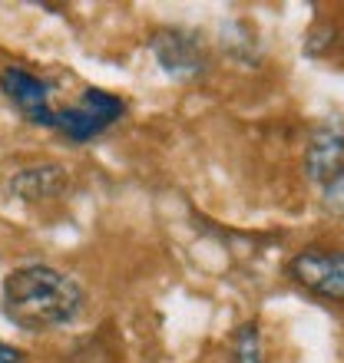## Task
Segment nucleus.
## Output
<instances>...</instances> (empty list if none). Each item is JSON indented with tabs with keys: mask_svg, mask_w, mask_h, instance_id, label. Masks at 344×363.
<instances>
[{
	"mask_svg": "<svg viewBox=\"0 0 344 363\" xmlns=\"http://www.w3.org/2000/svg\"><path fill=\"white\" fill-rule=\"evenodd\" d=\"M305 172L321 189L344 172V129L335 119H328V123H321L315 129L311 145L305 152Z\"/></svg>",
	"mask_w": 344,
	"mask_h": 363,
	"instance_id": "6",
	"label": "nucleus"
},
{
	"mask_svg": "<svg viewBox=\"0 0 344 363\" xmlns=\"http://www.w3.org/2000/svg\"><path fill=\"white\" fill-rule=\"evenodd\" d=\"M288 271L311 294L328 297V301H344V251L308 248L291 258Z\"/></svg>",
	"mask_w": 344,
	"mask_h": 363,
	"instance_id": "2",
	"label": "nucleus"
},
{
	"mask_svg": "<svg viewBox=\"0 0 344 363\" xmlns=\"http://www.w3.org/2000/svg\"><path fill=\"white\" fill-rule=\"evenodd\" d=\"M325 205L335 211V215H344V172L325 185Z\"/></svg>",
	"mask_w": 344,
	"mask_h": 363,
	"instance_id": "9",
	"label": "nucleus"
},
{
	"mask_svg": "<svg viewBox=\"0 0 344 363\" xmlns=\"http://www.w3.org/2000/svg\"><path fill=\"white\" fill-rule=\"evenodd\" d=\"M149 50H153L156 63L163 67L166 77L182 79V83L205 77L209 60L202 53V43L195 40V33H189V30H159Z\"/></svg>",
	"mask_w": 344,
	"mask_h": 363,
	"instance_id": "3",
	"label": "nucleus"
},
{
	"mask_svg": "<svg viewBox=\"0 0 344 363\" xmlns=\"http://www.w3.org/2000/svg\"><path fill=\"white\" fill-rule=\"evenodd\" d=\"M83 287L50 264H27L4 281V314L27 334L73 324L83 311Z\"/></svg>",
	"mask_w": 344,
	"mask_h": 363,
	"instance_id": "1",
	"label": "nucleus"
},
{
	"mask_svg": "<svg viewBox=\"0 0 344 363\" xmlns=\"http://www.w3.org/2000/svg\"><path fill=\"white\" fill-rule=\"evenodd\" d=\"M235 363H262V340L255 324H245L235 337Z\"/></svg>",
	"mask_w": 344,
	"mask_h": 363,
	"instance_id": "8",
	"label": "nucleus"
},
{
	"mask_svg": "<svg viewBox=\"0 0 344 363\" xmlns=\"http://www.w3.org/2000/svg\"><path fill=\"white\" fill-rule=\"evenodd\" d=\"M0 363H23V357H20V350H14L10 344L0 340Z\"/></svg>",
	"mask_w": 344,
	"mask_h": 363,
	"instance_id": "10",
	"label": "nucleus"
},
{
	"mask_svg": "<svg viewBox=\"0 0 344 363\" xmlns=\"http://www.w3.org/2000/svg\"><path fill=\"white\" fill-rule=\"evenodd\" d=\"M14 189L17 195H23L27 201H37V199H47L53 191L60 189V169L57 165H47V169H27L14 179Z\"/></svg>",
	"mask_w": 344,
	"mask_h": 363,
	"instance_id": "7",
	"label": "nucleus"
},
{
	"mask_svg": "<svg viewBox=\"0 0 344 363\" xmlns=\"http://www.w3.org/2000/svg\"><path fill=\"white\" fill-rule=\"evenodd\" d=\"M119 116H123V99H116L103 89H86L83 103L67 109V113H57L53 129H60L73 143H86V139L103 133L106 125H113Z\"/></svg>",
	"mask_w": 344,
	"mask_h": 363,
	"instance_id": "4",
	"label": "nucleus"
},
{
	"mask_svg": "<svg viewBox=\"0 0 344 363\" xmlns=\"http://www.w3.org/2000/svg\"><path fill=\"white\" fill-rule=\"evenodd\" d=\"M0 89L33 125H57V113L50 109V86L40 77L20 67H7L0 73Z\"/></svg>",
	"mask_w": 344,
	"mask_h": 363,
	"instance_id": "5",
	"label": "nucleus"
}]
</instances>
